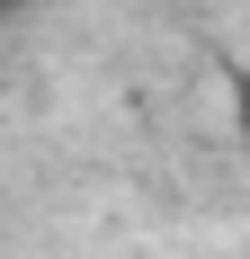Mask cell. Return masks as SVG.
<instances>
[{"mask_svg":"<svg viewBox=\"0 0 250 259\" xmlns=\"http://www.w3.org/2000/svg\"><path fill=\"white\" fill-rule=\"evenodd\" d=\"M9 9H27V0H9Z\"/></svg>","mask_w":250,"mask_h":259,"instance_id":"6da1fadb","label":"cell"}]
</instances>
